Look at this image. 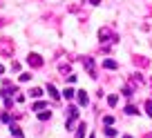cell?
<instances>
[{"label":"cell","instance_id":"cell-17","mask_svg":"<svg viewBox=\"0 0 152 138\" xmlns=\"http://www.w3.org/2000/svg\"><path fill=\"white\" fill-rule=\"evenodd\" d=\"M38 118H40V120H49V118H52V114H49V111H40Z\"/></svg>","mask_w":152,"mask_h":138},{"label":"cell","instance_id":"cell-6","mask_svg":"<svg viewBox=\"0 0 152 138\" xmlns=\"http://www.w3.org/2000/svg\"><path fill=\"white\" fill-rule=\"evenodd\" d=\"M9 131H11V136H14V138H25V134L20 131V127H18V125H14V123L9 125Z\"/></svg>","mask_w":152,"mask_h":138},{"label":"cell","instance_id":"cell-10","mask_svg":"<svg viewBox=\"0 0 152 138\" xmlns=\"http://www.w3.org/2000/svg\"><path fill=\"white\" fill-rule=\"evenodd\" d=\"M47 91H49V96H52L54 100H58V91H56V87H54V85H47Z\"/></svg>","mask_w":152,"mask_h":138},{"label":"cell","instance_id":"cell-9","mask_svg":"<svg viewBox=\"0 0 152 138\" xmlns=\"http://www.w3.org/2000/svg\"><path fill=\"white\" fill-rule=\"evenodd\" d=\"M29 96H31V98H40V96H43V89L34 87V89H29Z\"/></svg>","mask_w":152,"mask_h":138},{"label":"cell","instance_id":"cell-24","mask_svg":"<svg viewBox=\"0 0 152 138\" xmlns=\"http://www.w3.org/2000/svg\"><path fill=\"white\" fill-rule=\"evenodd\" d=\"M143 138H152V134H145V136H143Z\"/></svg>","mask_w":152,"mask_h":138},{"label":"cell","instance_id":"cell-15","mask_svg":"<svg viewBox=\"0 0 152 138\" xmlns=\"http://www.w3.org/2000/svg\"><path fill=\"white\" fill-rule=\"evenodd\" d=\"M134 62H137L139 67H148V65H150V62H148L145 58H134Z\"/></svg>","mask_w":152,"mask_h":138},{"label":"cell","instance_id":"cell-2","mask_svg":"<svg viewBox=\"0 0 152 138\" xmlns=\"http://www.w3.org/2000/svg\"><path fill=\"white\" fill-rule=\"evenodd\" d=\"M99 38H101V43H116V33H112V29H107V27H103V29H99Z\"/></svg>","mask_w":152,"mask_h":138},{"label":"cell","instance_id":"cell-25","mask_svg":"<svg viewBox=\"0 0 152 138\" xmlns=\"http://www.w3.org/2000/svg\"><path fill=\"white\" fill-rule=\"evenodd\" d=\"M2 72H5V69H2V65H0V74H2Z\"/></svg>","mask_w":152,"mask_h":138},{"label":"cell","instance_id":"cell-7","mask_svg":"<svg viewBox=\"0 0 152 138\" xmlns=\"http://www.w3.org/2000/svg\"><path fill=\"white\" fill-rule=\"evenodd\" d=\"M103 67H105V69H116V67H119V62L112 60V58H107V60H103Z\"/></svg>","mask_w":152,"mask_h":138},{"label":"cell","instance_id":"cell-23","mask_svg":"<svg viewBox=\"0 0 152 138\" xmlns=\"http://www.w3.org/2000/svg\"><path fill=\"white\" fill-rule=\"evenodd\" d=\"M0 118H2V123H9V120H11V116H9V114H2Z\"/></svg>","mask_w":152,"mask_h":138},{"label":"cell","instance_id":"cell-11","mask_svg":"<svg viewBox=\"0 0 152 138\" xmlns=\"http://www.w3.org/2000/svg\"><path fill=\"white\" fill-rule=\"evenodd\" d=\"M45 105H47V103H43V100H38V103H34L31 111H40V109H45Z\"/></svg>","mask_w":152,"mask_h":138},{"label":"cell","instance_id":"cell-19","mask_svg":"<svg viewBox=\"0 0 152 138\" xmlns=\"http://www.w3.org/2000/svg\"><path fill=\"white\" fill-rule=\"evenodd\" d=\"M145 111H148V116L152 118V100H148V103H145Z\"/></svg>","mask_w":152,"mask_h":138},{"label":"cell","instance_id":"cell-21","mask_svg":"<svg viewBox=\"0 0 152 138\" xmlns=\"http://www.w3.org/2000/svg\"><path fill=\"white\" fill-rule=\"evenodd\" d=\"M105 134H107V136H116V129H112V127H107V129H105Z\"/></svg>","mask_w":152,"mask_h":138},{"label":"cell","instance_id":"cell-5","mask_svg":"<svg viewBox=\"0 0 152 138\" xmlns=\"http://www.w3.org/2000/svg\"><path fill=\"white\" fill-rule=\"evenodd\" d=\"M83 65H85V69L90 72V76H92V78H96V72H94V60H92L90 56L83 58Z\"/></svg>","mask_w":152,"mask_h":138},{"label":"cell","instance_id":"cell-4","mask_svg":"<svg viewBox=\"0 0 152 138\" xmlns=\"http://www.w3.org/2000/svg\"><path fill=\"white\" fill-rule=\"evenodd\" d=\"M27 62H29V67H36V69H38V67H43V58L38 56V53H29Z\"/></svg>","mask_w":152,"mask_h":138},{"label":"cell","instance_id":"cell-14","mask_svg":"<svg viewBox=\"0 0 152 138\" xmlns=\"http://www.w3.org/2000/svg\"><path fill=\"white\" fill-rule=\"evenodd\" d=\"M74 94H76V91H74V89H72V87H67V89H65V91H63V96H65V98H67V100H72V98H74Z\"/></svg>","mask_w":152,"mask_h":138},{"label":"cell","instance_id":"cell-1","mask_svg":"<svg viewBox=\"0 0 152 138\" xmlns=\"http://www.w3.org/2000/svg\"><path fill=\"white\" fill-rule=\"evenodd\" d=\"M14 51H16L14 40L11 38H0V53H2V56L9 58V56H14Z\"/></svg>","mask_w":152,"mask_h":138},{"label":"cell","instance_id":"cell-13","mask_svg":"<svg viewBox=\"0 0 152 138\" xmlns=\"http://www.w3.org/2000/svg\"><path fill=\"white\" fill-rule=\"evenodd\" d=\"M116 103H119V96H116V94L107 96V105H110V107H114V105H116Z\"/></svg>","mask_w":152,"mask_h":138},{"label":"cell","instance_id":"cell-20","mask_svg":"<svg viewBox=\"0 0 152 138\" xmlns=\"http://www.w3.org/2000/svg\"><path fill=\"white\" fill-rule=\"evenodd\" d=\"M11 72H20V62H11Z\"/></svg>","mask_w":152,"mask_h":138},{"label":"cell","instance_id":"cell-22","mask_svg":"<svg viewBox=\"0 0 152 138\" xmlns=\"http://www.w3.org/2000/svg\"><path fill=\"white\" fill-rule=\"evenodd\" d=\"M103 123H105V125H112V123H114V118H112V116H105Z\"/></svg>","mask_w":152,"mask_h":138},{"label":"cell","instance_id":"cell-16","mask_svg":"<svg viewBox=\"0 0 152 138\" xmlns=\"http://www.w3.org/2000/svg\"><path fill=\"white\" fill-rule=\"evenodd\" d=\"M125 114L132 116V114H139V111H137V107H134V105H128V107H125Z\"/></svg>","mask_w":152,"mask_h":138},{"label":"cell","instance_id":"cell-3","mask_svg":"<svg viewBox=\"0 0 152 138\" xmlns=\"http://www.w3.org/2000/svg\"><path fill=\"white\" fill-rule=\"evenodd\" d=\"M76 118H78V109H76V107H69V109H67V118H65L67 129H72V125H74Z\"/></svg>","mask_w":152,"mask_h":138},{"label":"cell","instance_id":"cell-18","mask_svg":"<svg viewBox=\"0 0 152 138\" xmlns=\"http://www.w3.org/2000/svg\"><path fill=\"white\" fill-rule=\"evenodd\" d=\"M31 80V74H20V82H29Z\"/></svg>","mask_w":152,"mask_h":138},{"label":"cell","instance_id":"cell-27","mask_svg":"<svg viewBox=\"0 0 152 138\" xmlns=\"http://www.w3.org/2000/svg\"><path fill=\"white\" fill-rule=\"evenodd\" d=\"M125 138H130V136H125Z\"/></svg>","mask_w":152,"mask_h":138},{"label":"cell","instance_id":"cell-26","mask_svg":"<svg viewBox=\"0 0 152 138\" xmlns=\"http://www.w3.org/2000/svg\"><path fill=\"white\" fill-rule=\"evenodd\" d=\"M90 138H94V136H90Z\"/></svg>","mask_w":152,"mask_h":138},{"label":"cell","instance_id":"cell-8","mask_svg":"<svg viewBox=\"0 0 152 138\" xmlns=\"http://www.w3.org/2000/svg\"><path fill=\"white\" fill-rule=\"evenodd\" d=\"M85 131H87V125L81 123L78 125V131H76V138H85Z\"/></svg>","mask_w":152,"mask_h":138},{"label":"cell","instance_id":"cell-12","mask_svg":"<svg viewBox=\"0 0 152 138\" xmlns=\"http://www.w3.org/2000/svg\"><path fill=\"white\" fill-rule=\"evenodd\" d=\"M76 94H78V103H81V105H87V94L85 91H76Z\"/></svg>","mask_w":152,"mask_h":138}]
</instances>
